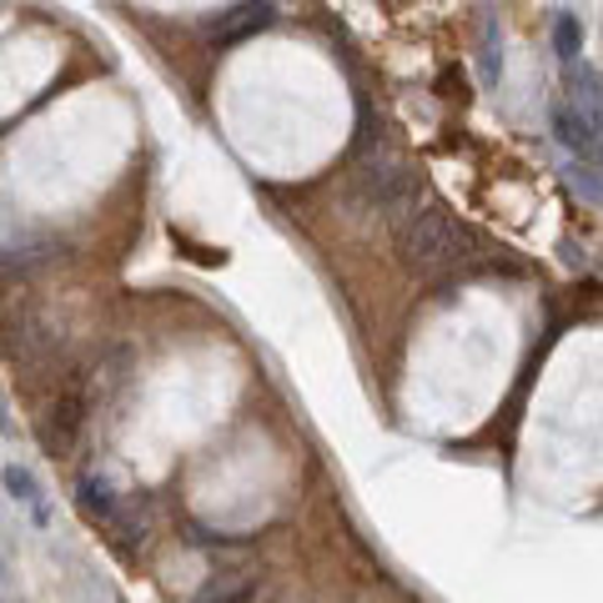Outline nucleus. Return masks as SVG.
Masks as SVG:
<instances>
[{"mask_svg":"<svg viewBox=\"0 0 603 603\" xmlns=\"http://www.w3.org/2000/svg\"><path fill=\"white\" fill-rule=\"evenodd\" d=\"M473 252V232L443 206H413L398 222V257L413 272H448Z\"/></svg>","mask_w":603,"mask_h":603,"instance_id":"1","label":"nucleus"},{"mask_svg":"<svg viewBox=\"0 0 603 603\" xmlns=\"http://www.w3.org/2000/svg\"><path fill=\"white\" fill-rule=\"evenodd\" d=\"M0 343L11 347L15 357H41L56 347V332H51V322L31 302H11L0 312Z\"/></svg>","mask_w":603,"mask_h":603,"instance_id":"2","label":"nucleus"},{"mask_svg":"<svg viewBox=\"0 0 603 603\" xmlns=\"http://www.w3.org/2000/svg\"><path fill=\"white\" fill-rule=\"evenodd\" d=\"M272 15H277L272 0H242V5H232V11L212 15V21L201 25V36L212 41V46H237V41L261 36V31L272 25Z\"/></svg>","mask_w":603,"mask_h":603,"instance_id":"3","label":"nucleus"},{"mask_svg":"<svg viewBox=\"0 0 603 603\" xmlns=\"http://www.w3.org/2000/svg\"><path fill=\"white\" fill-rule=\"evenodd\" d=\"M548 126H554V142H563L568 152H599L603 142V121L589 116V111H579L573 101H554V111H548Z\"/></svg>","mask_w":603,"mask_h":603,"instance_id":"4","label":"nucleus"},{"mask_svg":"<svg viewBox=\"0 0 603 603\" xmlns=\"http://www.w3.org/2000/svg\"><path fill=\"white\" fill-rule=\"evenodd\" d=\"M357 187L372 197V206H382V212H392L407 191H413V181H407V171L402 166H392V161H367L362 166V181Z\"/></svg>","mask_w":603,"mask_h":603,"instance_id":"5","label":"nucleus"},{"mask_svg":"<svg viewBox=\"0 0 603 603\" xmlns=\"http://www.w3.org/2000/svg\"><path fill=\"white\" fill-rule=\"evenodd\" d=\"M81 433V398H60L46 417V448L51 453H66Z\"/></svg>","mask_w":603,"mask_h":603,"instance_id":"6","label":"nucleus"},{"mask_svg":"<svg viewBox=\"0 0 603 603\" xmlns=\"http://www.w3.org/2000/svg\"><path fill=\"white\" fill-rule=\"evenodd\" d=\"M257 593V573H216L201 583V593L191 603H247Z\"/></svg>","mask_w":603,"mask_h":603,"instance_id":"7","label":"nucleus"},{"mask_svg":"<svg viewBox=\"0 0 603 603\" xmlns=\"http://www.w3.org/2000/svg\"><path fill=\"white\" fill-rule=\"evenodd\" d=\"M0 483H5V493L15 498V503H25V509L36 513V523H46L51 518V509H46V493H41V483H36V473H31V468H5V473H0Z\"/></svg>","mask_w":603,"mask_h":603,"instance_id":"8","label":"nucleus"},{"mask_svg":"<svg viewBox=\"0 0 603 603\" xmlns=\"http://www.w3.org/2000/svg\"><path fill=\"white\" fill-rule=\"evenodd\" d=\"M81 503H86V513H101V518H116V493H111V483H107V478L86 473V478H81Z\"/></svg>","mask_w":603,"mask_h":603,"instance_id":"9","label":"nucleus"},{"mask_svg":"<svg viewBox=\"0 0 603 603\" xmlns=\"http://www.w3.org/2000/svg\"><path fill=\"white\" fill-rule=\"evenodd\" d=\"M554 51H558V60H579L583 25L573 21V15H558V21H554Z\"/></svg>","mask_w":603,"mask_h":603,"instance_id":"10","label":"nucleus"},{"mask_svg":"<svg viewBox=\"0 0 603 603\" xmlns=\"http://www.w3.org/2000/svg\"><path fill=\"white\" fill-rule=\"evenodd\" d=\"M0 433H5V438H11V433H15V423H11V407H5V398H0Z\"/></svg>","mask_w":603,"mask_h":603,"instance_id":"11","label":"nucleus"},{"mask_svg":"<svg viewBox=\"0 0 603 603\" xmlns=\"http://www.w3.org/2000/svg\"><path fill=\"white\" fill-rule=\"evenodd\" d=\"M599 161H603V142H599Z\"/></svg>","mask_w":603,"mask_h":603,"instance_id":"12","label":"nucleus"}]
</instances>
